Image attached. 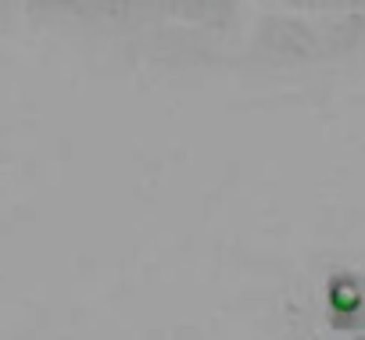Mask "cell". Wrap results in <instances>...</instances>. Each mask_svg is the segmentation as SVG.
Here are the masks:
<instances>
[{
  "label": "cell",
  "mask_w": 365,
  "mask_h": 340,
  "mask_svg": "<svg viewBox=\"0 0 365 340\" xmlns=\"http://www.w3.org/2000/svg\"><path fill=\"white\" fill-rule=\"evenodd\" d=\"M326 301H329L333 315H358L361 304H365V294H361V287L351 276H336L326 287Z\"/></svg>",
  "instance_id": "obj_1"
}]
</instances>
